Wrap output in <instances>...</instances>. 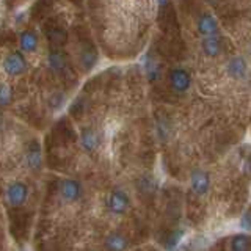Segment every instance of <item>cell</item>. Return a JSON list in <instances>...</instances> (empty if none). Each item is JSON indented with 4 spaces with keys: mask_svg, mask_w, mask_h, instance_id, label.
Segmentation results:
<instances>
[{
    "mask_svg": "<svg viewBox=\"0 0 251 251\" xmlns=\"http://www.w3.org/2000/svg\"><path fill=\"white\" fill-rule=\"evenodd\" d=\"M190 187L196 195H206L210 187V179L206 171L195 170L190 176Z\"/></svg>",
    "mask_w": 251,
    "mask_h": 251,
    "instance_id": "obj_5",
    "label": "cell"
},
{
    "mask_svg": "<svg viewBox=\"0 0 251 251\" xmlns=\"http://www.w3.org/2000/svg\"><path fill=\"white\" fill-rule=\"evenodd\" d=\"M146 69H148V75H149V78H151V80H155L157 75H159V68H157L155 63H154V61H149Z\"/></svg>",
    "mask_w": 251,
    "mask_h": 251,
    "instance_id": "obj_19",
    "label": "cell"
},
{
    "mask_svg": "<svg viewBox=\"0 0 251 251\" xmlns=\"http://www.w3.org/2000/svg\"><path fill=\"white\" fill-rule=\"evenodd\" d=\"M27 165L31 170H38L41 167V149H39V145L36 141H31L30 146L27 148Z\"/></svg>",
    "mask_w": 251,
    "mask_h": 251,
    "instance_id": "obj_11",
    "label": "cell"
},
{
    "mask_svg": "<svg viewBox=\"0 0 251 251\" xmlns=\"http://www.w3.org/2000/svg\"><path fill=\"white\" fill-rule=\"evenodd\" d=\"M13 100V93L8 85H0V107L10 105Z\"/></svg>",
    "mask_w": 251,
    "mask_h": 251,
    "instance_id": "obj_17",
    "label": "cell"
},
{
    "mask_svg": "<svg viewBox=\"0 0 251 251\" xmlns=\"http://www.w3.org/2000/svg\"><path fill=\"white\" fill-rule=\"evenodd\" d=\"M28 196V188L24 182H13L8 185L6 192H5V198L6 202L10 204L11 207H19L25 202Z\"/></svg>",
    "mask_w": 251,
    "mask_h": 251,
    "instance_id": "obj_1",
    "label": "cell"
},
{
    "mask_svg": "<svg viewBox=\"0 0 251 251\" xmlns=\"http://www.w3.org/2000/svg\"><path fill=\"white\" fill-rule=\"evenodd\" d=\"M229 74L234 75V77H242L243 74H245L247 71V66H245V61H243L242 58H234L231 63H229Z\"/></svg>",
    "mask_w": 251,
    "mask_h": 251,
    "instance_id": "obj_16",
    "label": "cell"
},
{
    "mask_svg": "<svg viewBox=\"0 0 251 251\" xmlns=\"http://www.w3.org/2000/svg\"><path fill=\"white\" fill-rule=\"evenodd\" d=\"M242 227L245 231H250V210H247L245 214H243V218H242Z\"/></svg>",
    "mask_w": 251,
    "mask_h": 251,
    "instance_id": "obj_20",
    "label": "cell"
},
{
    "mask_svg": "<svg viewBox=\"0 0 251 251\" xmlns=\"http://www.w3.org/2000/svg\"><path fill=\"white\" fill-rule=\"evenodd\" d=\"M96 58H98V55H96V52L94 50H90L88 47L83 50V53H82V63H83V66L86 68V69H91L93 68V65L96 63Z\"/></svg>",
    "mask_w": 251,
    "mask_h": 251,
    "instance_id": "obj_18",
    "label": "cell"
},
{
    "mask_svg": "<svg viewBox=\"0 0 251 251\" xmlns=\"http://www.w3.org/2000/svg\"><path fill=\"white\" fill-rule=\"evenodd\" d=\"M196 27H198L200 35H202L204 38H207V36H217L218 25H217V21L212 18L210 14H202V16H200L198 22H196Z\"/></svg>",
    "mask_w": 251,
    "mask_h": 251,
    "instance_id": "obj_7",
    "label": "cell"
},
{
    "mask_svg": "<svg viewBox=\"0 0 251 251\" xmlns=\"http://www.w3.org/2000/svg\"><path fill=\"white\" fill-rule=\"evenodd\" d=\"M19 44H21V49L25 53L35 52L38 47V36L31 30H25V31H22L19 36Z\"/></svg>",
    "mask_w": 251,
    "mask_h": 251,
    "instance_id": "obj_10",
    "label": "cell"
},
{
    "mask_svg": "<svg viewBox=\"0 0 251 251\" xmlns=\"http://www.w3.org/2000/svg\"><path fill=\"white\" fill-rule=\"evenodd\" d=\"M170 83H171V88L176 93H185L190 88L192 78L185 69L175 68V69H171V73H170Z\"/></svg>",
    "mask_w": 251,
    "mask_h": 251,
    "instance_id": "obj_3",
    "label": "cell"
},
{
    "mask_svg": "<svg viewBox=\"0 0 251 251\" xmlns=\"http://www.w3.org/2000/svg\"><path fill=\"white\" fill-rule=\"evenodd\" d=\"M60 192L65 201H77L82 196V185L74 179H66L60 185Z\"/></svg>",
    "mask_w": 251,
    "mask_h": 251,
    "instance_id": "obj_6",
    "label": "cell"
},
{
    "mask_svg": "<svg viewBox=\"0 0 251 251\" xmlns=\"http://www.w3.org/2000/svg\"><path fill=\"white\" fill-rule=\"evenodd\" d=\"M49 65L53 71L61 73V71L66 69V60L63 57V52L60 50H50L49 53Z\"/></svg>",
    "mask_w": 251,
    "mask_h": 251,
    "instance_id": "obj_12",
    "label": "cell"
},
{
    "mask_svg": "<svg viewBox=\"0 0 251 251\" xmlns=\"http://www.w3.org/2000/svg\"><path fill=\"white\" fill-rule=\"evenodd\" d=\"M250 237L247 234H237L231 239V251H250Z\"/></svg>",
    "mask_w": 251,
    "mask_h": 251,
    "instance_id": "obj_13",
    "label": "cell"
},
{
    "mask_svg": "<svg viewBox=\"0 0 251 251\" xmlns=\"http://www.w3.org/2000/svg\"><path fill=\"white\" fill-rule=\"evenodd\" d=\"M27 68V63L21 52H13L3 60V71L11 77L21 75Z\"/></svg>",
    "mask_w": 251,
    "mask_h": 251,
    "instance_id": "obj_2",
    "label": "cell"
},
{
    "mask_svg": "<svg viewBox=\"0 0 251 251\" xmlns=\"http://www.w3.org/2000/svg\"><path fill=\"white\" fill-rule=\"evenodd\" d=\"M105 248L107 251H126L129 248V240L120 232L110 234L105 240Z\"/></svg>",
    "mask_w": 251,
    "mask_h": 251,
    "instance_id": "obj_8",
    "label": "cell"
},
{
    "mask_svg": "<svg viewBox=\"0 0 251 251\" xmlns=\"http://www.w3.org/2000/svg\"><path fill=\"white\" fill-rule=\"evenodd\" d=\"M80 143L83 146V149L86 152H93L94 149L99 146V137L98 133L94 132L93 129H83L82 130V135H80Z\"/></svg>",
    "mask_w": 251,
    "mask_h": 251,
    "instance_id": "obj_9",
    "label": "cell"
},
{
    "mask_svg": "<svg viewBox=\"0 0 251 251\" xmlns=\"http://www.w3.org/2000/svg\"><path fill=\"white\" fill-rule=\"evenodd\" d=\"M47 38H49V41L53 44V46H63L66 43V31L57 27V28H52L50 31H47Z\"/></svg>",
    "mask_w": 251,
    "mask_h": 251,
    "instance_id": "obj_15",
    "label": "cell"
},
{
    "mask_svg": "<svg viewBox=\"0 0 251 251\" xmlns=\"http://www.w3.org/2000/svg\"><path fill=\"white\" fill-rule=\"evenodd\" d=\"M107 206L110 209V212H113L116 215H121L124 214L126 210L129 207V198L127 195L121 190H115L110 193L108 200H107Z\"/></svg>",
    "mask_w": 251,
    "mask_h": 251,
    "instance_id": "obj_4",
    "label": "cell"
},
{
    "mask_svg": "<svg viewBox=\"0 0 251 251\" xmlns=\"http://www.w3.org/2000/svg\"><path fill=\"white\" fill-rule=\"evenodd\" d=\"M202 49L209 57H215L220 53V41L217 36H207L202 39Z\"/></svg>",
    "mask_w": 251,
    "mask_h": 251,
    "instance_id": "obj_14",
    "label": "cell"
}]
</instances>
